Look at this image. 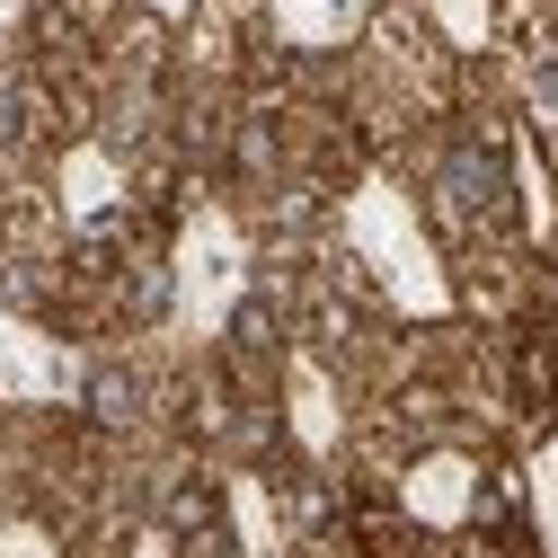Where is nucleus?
<instances>
[{"instance_id":"f257e3e1","label":"nucleus","mask_w":558,"mask_h":558,"mask_svg":"<svg viewBox=\"0 0 558 558\" xmlns=\"http://www.w3.org/2000/svg\"><path fill=\"white\" fill-rule=\"evenodd\" d=\"M497 195H506L497 160H487V151H452V169H444V204H452V214H487Z\"/></svg>"},{"instance_id":"f03ea898","label":"nucleus","mask_w":558,"mask_h":558,"mask_svg":"<svg viewBox=\"0 0 558 558\" xmlns=\"http://www.w3.org/2000/svg\"><path fill=\"white\" fill-rule=\"evenodd\" d=\"M532 89H541V116H558V62H549V72H541Z\"/></svg>"}]
</instances>
